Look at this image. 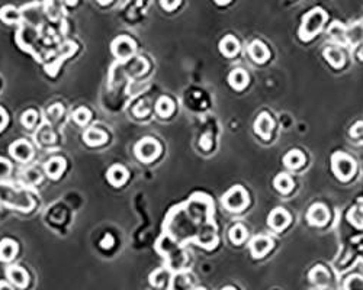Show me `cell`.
Wrapping results in <instances>:
<instances>
[{
    "mask_svg": "<svg viewBox=\"0 0 363 290\" xmlns=\"http://www.w3.org/2000/svg\"><path fill=\"white\" fill-rule=\"evenodd\" d=\"M0 202H3L9 208H18L22 210H28L34 205L28 193L19 190L8 183H0Z\"/></svg>",
    "mask_w": 363,
    "mask_h": 290,
    "instance_id": "1",
    "label": "cell"
},
{
    "mask_svg": "<svg viewBox=\"0 0 363 290\" xmlns=\"http://www.w3.org/2000/svg\"><path fill=\"white\" fill-rule=\"evenodd\" d=\"M327 15L326 12L323 9H312L311 12H308L304 19H302V23L300 28V38L302 41H309L312 39L314 36L317 35L318 32L323 29V25L326 23Z\"/></svg>",
    "mask_w": 363,
    "mask_h": 290,
    "instance_id": "2",
    "label": "cell"
},
{
    "mask_svg": "<svg viewBox=\"0 0 363 290\" xmlns=\"http://www.w3.org/2000/svg\"><path fill=\"white\" fill-rule=\"evenodd\" d=\"M162 153V147L155 141L154 138H143L138 141L135 145V155L137 158L143 163H151Z\"/></svg>",
    "mask_w": 363,
    "mask_h": 290,
    "instance_id": "3",
    "label": "cell"
},
{
    "mask_svg": "<svg viewBox=\"0 0 363 290\" xmlns=\"http://www.w3.org/2000/svg\"><path fill=\"white\" fill-rule=\"evenodd\" d=\"M222 205L231 212H240L248 205V195L241 186H236L224 195Z\"/></svg>",
    "mask_w": 363,
    "mask_h": 290,
    "instance_id": "4",
    "label": "cell"
},
{
    "mask_svg": "<svg viewBox=\"0 0 363 290\" xmlns=\"http://www.w3.org/2000/svg\"><path fill=\"white\" fill-rule=\"evenodd\" d=\"M331 165H333V172L337 176V179L343 181L349 180L356 170V163L349 155L343 154V153H336L333 155Z\"/></svg>",
    "mask_w": 363,
    "mask_h": 290,
    "instance_id": "5",
    "label": "cell"
},
{
    "mask_svg": "<svg viewBox=\"0 0 363 290\" xmlns=\"http://www.w3.org/2000/svg\"><path fill=\"white\" fill-rule=\"evenodd\" d=\"M110 50H112V54L115 55L118 60L124 61V60H128L129 57H132V55L135 54L137 45L135 42H134V39H131L129 36L121 35L114 39Z\"/></svg>",
    "mask_w": 363,
    "mask_h": 290,
    "instance_id": "6",
    "label": "cell"
},
{
    "mask_svg": "<svg viewBox=\"0 0 363 290\" xmlns=\"http://www.w3.org/2000/svg\"><path fill=\"white\" fill-rule=\"evenodd\" d=\"M9 154L12 155L15 160L20 161V163H27V161H29V160L32 158L34 150H32V147H31V144H29L28 141H25V139H18L16 142H13V144L10 145Z\"/></svg>",
    "mask_w": 363,
    "mask_h": 290,
    "instance_id": "7",
    "label": "cell"
},
{
    "mask_svg": "<svg viewBox=\"0 0 363 290\" xmlns=\"http://www.w3.org/2000/svg\"><path fill=\"white\" fill-rule=\"evenodd\" d=\"M273 247V241L270 238L267 236H254L250 243V251H252V255L254 258H262L263 255L269 253L272 250Z\"/></svg>",
    "mask_w": 363,
    "mask_h": 290,
    "instance_id": "8",
    "label": "cell"
},
{
    "mask_svg": "<svg viewBox=\"0 0 363 290\" xmlns=\"http://www.w3.org/2000/svg\"><path fill=\"white\" fill-rule=\"evenodd\" d=\"M308 222L311 225H317V227H321V225H326L328 218H330V213H328V209L323 205V203H317L314 205L312 208L308 210Z\"/></svg>",
    "mask_w": 363,
    "mask_h": 290,
    "instance_id": "9",
    "label": "cell"
},
{
    "mask_svg": "<svg viewBox=\"0 0 363 290\" xmlns=\"http://www.w3.org/2000/svg\"><path fill=\"white\" fill-rule=\"evenodd\" d=\"M267 222H269V225H270L275 231H283L285 228L289 225L290 216L285 209L278 208L275 209L272 213H270Z\"/></svg>",
    "mask_w": 363,
    "mask_h": 290,
    "instance_id": "10",
    "label": "cell"
},
{
    "mask_svg": "<svg viewBox=\"0 0 363 290\" xmlns=\"http://www.w3.org/2000/svg\"><path fill=\"white\" fill-rule=\"evenodd\" d=\"M6 276H8V279H9L12 284H15L16 287H20V289L27 287L28 281H29L28 273L22 267H19V265H10V267H8L6 269Z\"/></svg>",
    "mask_w": 363,
    "mask_h": 290,
    "instance_id": "11",
    "label": "cell"
},
{
    "mask_svg": "<svg viewBox=\"0 0 363 290\" xmlns=\"http://www.w3.org/2000/svg\"><path fill=\"white\" fill-rule=\"evenodd\" d=\"M273 129V119L267 113H262L259 118L256 119L254 124V131L257 135H260L263 139H269L272 135Z\"/></svg>",
    "mask_w": 363,
    "mask_h": 290,
    "instance_id": "12",
    "label": "cell"
},
{
    "mask_svg": "<svg viewBox=\"0 0 363 290\" xmlns=\"http://www.w3.org/2000/svg\"><path fill=\"white\" fill-rule=\"evenodd\" d=\"M106 177H108V181L112 184V186L119 187V186H122V184L127 181L128 179L127 168H125L124 165H121V164H115V165H112V167L108 170Z\"/></svg>",
    "mask_w": 363,
    "mask_h": 290,
    "instance_id": "13",
    "label": "cell"
},
{
    "mask_svg": "<svg viewBox=\"0 0 363 290\" xmlns=\"http://www.w3.org/2000/svg\"><path fill=\"white\" fill-rule=\"evenodd\" d=\"M44 168H46V173L48 177L58 179L64 173V170H65V161H64V158H61V157H53V158H50V160L47 161Z\"/></svg>",
    "mask_w": 363,
    "mask_h": 290,
    "instance_id": "14",
    "label": "cell"
},
{
    "mask_svg": "<svg viewBox=\"0 0 363 290\" xmlns=\"http://www.w3.org/2000/svg\"><path fill=\"white\" fill-rule=\"evenodd\" d=\"M18 254V244L13 239H3L0 241V261H10Z\"/></svg>",
    "mask_w": 363,
    "mask_h": 290,
    "instance_id": "15",
    "label": "cell"
},
{
    "mask_svg": "<svg viewBox=\"0 0 363 290\" xmlns=\"http://www.w3.org/2000/svg\"><path fill=\"white\" fill-rule=\"evenodd\" d=\"M83 139H84V142H86L87 145H90V147H96V145L105 144V142L108 141V135H106L103 131H100V129L89 128V129L84 132Z\"/></svg>",
    "mask_w": 363,
    "mask_h": 290,
    "instance_id": "16",
    "label": "cell"
},
{
    "mask_svg": "<svg viewBox=\"0 0 363 290\" xmlns=\"http://www.w3.org/2000/svg\"><path fill=\"white\" fill-rule=\"evenodd\" d=\"M228 83H230V86L233 89L241 90V89H244L245 86H247V83H248V74L244 70H241V68H236V70H233V71L230 72Z\"/></svg>",
    "mask_w": 363,
    "mask_h": 290,
    "instance_id": "17",
    "label": "cell"
},
{
    "mask_svg": "<svg viewBox=\"0 0 363 290\" xmlns=\"http://www.w3.org/2000/svg\"><path fill=\"white\" fill-rule=\"evenodd\" d=\"M219 51L225 57H234V55L238 54L240 44H238L237 38H234L233 35H227L225 38H222L221 42H219Z\"/></svg>",
    "mask_w": 363,
    "mask_h": 290,
    "instance_id": "18",
    "label": "cell"
},
{
    "mask_svg": "<svg viewBox=\"0 0 363 290\" xmlns=\"http://www.w3.org/2000/svg\"><path fill=\"white\" fill-rule=\"evenodd\" d=\"M248 54L253 58L256 63H264L269 58V50L266 48L263 42L260 41H254L252 45L248 46Z\"/></svg>",
    "mask_w": 363,
    "mask_h": 290,
    "instance_id": "19",
    "label": "cell"
},
{
    "mask_svg": "<svg viewBox=\"0 0 363 290\" xmlns=\"http://www.w3.org/2000/svg\"><path fill=\"white\" fill-rule=\"evenodd\" d=\"M22 10L16 9L13 6H5L0 9V20L8 23V25H13V23H19L22 20Z\"/></svg>",
    "mask_w": 363,
    "mask_h": 290,
    "instance_id": "20",
    "label": "cell"
},
{
    "mask_svg": "<svg viewBox=\"0 0 363 290\" xmlns=\"http://www.w3.org/2000/svg\"><path fill=\"white\" fill-rule=\"evenodd\" d=\"M324 58H326L328 63L331 64L334 68H342L343 64H345V57H343V53L337 48H326L324 50Z\"/></svg>",
    "mask_w": 363,
    "mask_h": 290,
    "instance_id": "21",
    "label": "cell"
},
{
    "mask_svg": "<svg viewBox=\"0 0 363 290\" xmlns=\"http://www.w3.org/2000/svg\"><path fill=\"white\" fill-rule=\"evenodd\" d=\"M173 110H174V103H173L172 99L163 96V98H160V99L157 100V103H155V112H157V115H158L160 118H169L173 113Z\"/></svg>",
    "mask_w": 363,
    "mask_h": 290,
    "instance_id": "22",
    "label": "cell"
},
{
    "mask_svg": "<svg viewBox=\"0 0 363 290\" xmlns=\"http://www.w3.org/2000/svg\"><path fill=\"white\" fill-rule=\"evenodd\" d=\"M283 163L289 168H298V167H301L302 164L305 163V155L302 154L301 151H298V150H292V151H289L288 154L285 155Z\"/></svg>",
    "mask_w": 363,
    "mask_h": 290,
    "instance_id": "23",
    "label": "cell"
},
{
    "mask_svg": "<svg viewBox=\"0 0 363 290\" xmlns=\"http://www.w3.org/2000/svg\"><path fill=\"white\" fill-rule=\"evenodd\" d=\"M275 187L281 191V193L286 195V193H289V191L293 189V181H292V179H290L288 174L281 173V174L276 176V179H275Z\"/></svg>",
    "mask_w": 363,
    "mask_h": 290,
    "instance_id": "24",
    "label": "cell"
},
{
    "mask_svg": "<svg viewBox=\"0 0 363 290\" xmlns=\"http://www.w3.org/2000/svg\"><path fill=\"white\" fill-rule=\"evenodd\" d=\"M63 2L64 0H46L44 10L48 15V18L53 19V20L60 18V15H61V3Z\"/></svg>",
    "mask_w": 363,
    "mask_h": 290,
    "instance_id": "25",
    "label": "cell"
},
{
    "mask_svg": "<svg viewBox=\"0 0 363 290\" xmlns=\"http://www.w3.org/2000/svg\"><path fill=\"white\" fill-rule=\"evenodd\" d=\"M228 235H230V239H231L233 244L240 245L243 244V243L245 241V238H247V231H245V228L243 227V225L237 224V225H234V227L230 229Z\"/></svg>",
    "mask_w": 363,
    "mask_h": 290,
    "instance_id": "26",
    "label": "cell"
},
{
    "mask_svg": "<svg viewBox=\"0 0 363 290\" xmlns=\"http://www.w3.org/2000/svg\"><path fill=\"white\" fill-rule=\"evenodd\" d=\"M328 34H330V36H331L334 41H337V42L346 44V41H347V34H346L345 27H343L342 23H338V22H334V23L330 27Z\"/></svg>",
    "mask_w": 363,
    "mask_h": 290,
    "instance_id": "27",
    "label": "cell"
},
{
    "mask_svg": "<svg viewBox=\"0 0 363 290\" xmlns=\"http://www.w3.org/2000/svg\"><path fill=\"white\" fill-rule=\"evenodd\" d=\"M90 118H92V115H90V110H89V109L79 108L73 112V120H74L77 125H86V124L90 120Z\"/></svg>",
    "mask_w": 363,
    "mask_h": 290,
    "instance_id": "28",
    "label": "cell"
},
{
    "mask_svg": "<svg viewBox=\"0 0 363 290\" xmlns=\"http://www.w3.org/2000/svg\"><path fill=\"white\" fill-rule=\"evenodd\" d=\"M328 279H330L328 273H327L326 269L321 267V265H318L317 269H314V270L311 272V280L314 281L315 284H327Z\"/></svg>",
    "mask_w": 363,
    "mask_h": 290,
    "instance_id": "29",
    "label": "cell"
},
{
    "mask_svg": "<svg viewBox=\"0 0 363 290\" xmlns=\"http://www.w3.org/2000/svg\"><path fill=\"white\" fill-rule=\"evenodd\" d=\"M167 279H169V273L166 272V270H155L151 276H150V281H151V284L153 286H155V287H163L164 284H166V281H167Z\"/></svg>",
    "mask_w": 363,
    "mask_h": 290,
    "instance_id": "30",
    "label": "cell"
},
{
    "mask_svg": "<svg viewBox=\"0 0 363 290\" xmlns=\"http://www.w3.org/2000/svg\"><path fill=\"white\" fill-rule=\"evenodd\" d=\"M36 120H38V113H36L34 109H29V110H27V112L22 115V118H20L22 125H24L25 128H28V129H31V128L35 127Z\"/></svg>",
    "mask_w": 363,
    "mask_h": 290,
    "instance_id": "31",
    "label": "cell"
},
{
    "mask_svg": "<svg viewBox=\"0 0 363 290\" xmlns=\"http://www.w3.org/2000/svg\"><path fill=\"white\" fill-rule=\"evenodd\" d=\"M24 179L28 184H39L42 181V176L36 168H28L27 172L24 173Z\"/></svg>",
    "mask_w": 363,
    "mask_h": 290,
    "instance_id": "32",
    "label": "cell"
},
{
    "mask_svg": "<svg viewBox=\"0 0 363 290\" xmlns=\"http://www.w3.org/2000/svg\"><path fill=\"white\" fill-rule=\"evenodd\" d=\"M346 290H363V277L352 276L346 281Z\"/></svg>",
    "mask_w": 363,
    "mask_h": 290,
    "instance_id": "33",
    "label": "cell"
},
{
    "mask_svg": "<svg viewBox=\"0 0 363 290\" xmlns=\"http://www.w3.org/2000/svg\"><path fill=\"white\" fill-rule=\"evenodd\" d=\"M173 289L174 290H189L191 287V281L186 276H179L174 279V283H173Z\"/></svg>",
    "mask_w": 363,
    "mask_h": 290,
    "instance_id": "34",
    "label": "cell"
},
{
    "mask_svg": "<svg viewBox=\"0 0 363 290\" xmlns=\"http://www.w3.org/2000/svg\"><path fill=\"white\" fill-rule=\"evenodd\" d=\"M9 173H10V163L8 161V160H5V158L0 157V179L8 177Z\"/></svg>",
    "mask_w": 363,
    "mask_h": 290,
    "instance_id": "35",
    "label": "cell"
},
{
    "mask_svg": "<svg viewBox=\"0 0 363 290\" xmlns=\"http://www.w3.org/2000/svg\"><path fill=\"white\" fill-rule=\"evenodd\" d=\"M63 115V106L61 105H53L51 108H48V116L53 119H58Z\"/></svg>",
    "mask_w": 363,
    "mask_h": 290,
    "instance_id": "36",
    "label": "cell"
},
{
    "mask_svg": "<svg viewBox=\"0 0 363 290\" xmlns=\"http://www.w3.org/2000/svg\"><path fill=\"white\" fill-rule=\"evenodd\" d=\"M160 5L166 10H174L180 5V0H160Z\"/></svg>",
    "mask_w": 363,
    "mask_h": 290,
    "instance_id": "37",
    "label": "cell"
},
{
    "mask_svg": "<svg viewBox=\"0 0 363 290\" xmlns=\"http://www.w3.org/2000/svg\"><path fill=\"white\" fill-rule=\"evenodd\" d=\"M112 245H114V236L110 235V234L103 236V239L100 241V247L105 248V250H106V248H110Z\"/></svg>",
    "mask_w": 363,
    "mask_h": 290,
    "instance_id": "38",
    "label": "cell"
},
{
    "mask_svg": "<svg viewBox=\"0 0 363 290\" xmlns=\"http://www.w3.org/2000/svg\"><path fill=\"white\" fill-rule=\"evenodd\" d=\"M211 145H212V142H211V138H209L208 134H205V135L200 138V147H202L203 150H209V148H211Z\"/></svg>",
    "mask_w": 363,
    "mask_h": 290,
    "instance_id": "39",
    "label": "cell"
},
{
    "mask_svg": "<svg viewBox=\"0 0 363 290\" xmlns=\"http://www.w3.org/2000/svg\"><path fill=\"white\" fill-rule=\"evenodd\" d=\"M6 124H8V115L3 109L0 108V131L6 127Z\"/></svg>",
    "mask_w": 363,
    "mask_h": 290,
    "instance_id": "40",
    "label": "cell"
},
{
    "mask_svg": "<svg viewBox=\"0 0 363 290\" xmlns=\"http://www.w3.org/2000/svg\"><path fill=\"white\" fill-rule=\"evenodd\" d=\"M0 290H13V289H12V286H10L9 283H6V281H0Z\"/></svg>",
    "mask_w": 363,
    "mask_h": 290,
    "instance_id": "41",
    "label": "cell"
},
{
    "mask_svg": "<svg viewBox=\"0 0 363 290\" xmlns=\"http://www.w3.org/2000/svg\"><path fill=\"white\" fill-rule=\"evenodd\" d=\"M64 3L69 5V6H74V5L77 3V0H64Z\"/></svg>",
    "mask_w": 363,
    "mask_h": 290,
    "instance_id": "42",
    "label": "cell"
},
{
    "mask_svg": "<svg viewBox=\"0 0 363 290\" xmlns=\"http://www.w3.org/2000/svg\"><path fill=\"white\" fill-rule=\"evenodd\" d=\"M228 2H231V0H215V3L218 5H227Z\"/></svg>",
    "mask_w": 363,
    "mask_h": 290,
    "instance_id": "43",
    "label": "cell"
},
{
    "mask_svg": "<svg viewBox=\"0 0 363 290\" xmlns=\"http://www.w3.org/2000/svg\"><path fill=\"white\" fill-rule=\"evenodd\" d=\"M357 57H359L360 60H363V46H360V50L357 51Z\"/></svg>",
    "mask_w": 363,
    "mask_h": 290,
    "instance_id": "44",
    "label": "cell"
},
{
    "mask_svg": "<svg viewBox=\"0 0 363 290\" xmlns=\"http://www.w3.org/2000/svg\"><path fill=\"white\" fill-rule=\"evenodd\" d=\"M98 2H99L100 5H108V3H110L112 0H98Z\"/></svg>",
    "mask_w": 363,
    "mask_h": 290,
    "instance_id": "45",
    "label": "cell"
},
{
    "mask_svg": "<svg viewBox=\"0 0 363 290\" xmlns=\"http://www.w3.org/2000/svg\"><path fill=\"white\" fill-rule=\"evenodd\" d=\"M222 290H236V289H234V287H230V286H228V287H224Z\"/></svg>",
    "mask_w": 363,
    "mask_h": 290,
    "instance_id": "46",
    "label": "cell"
},
{
    "mask_svg": "<svg viewBox=\"0 0 363 290\" xmlns=\"http://www.w3.org/2000/svg\"><path fill=\"white\" fill-rule=\"evenodd\" d=\"M195 290H203V289H195Z\"/></svg>",
    "mask_w": 363,
    "mask_h": 290,
    "instance_id": "47",
    "label": "cell"
}]
</instances>
